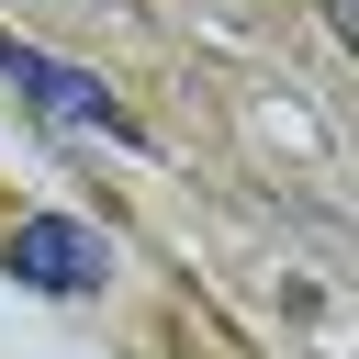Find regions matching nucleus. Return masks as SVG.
Returning <instances> with one entry per match:
<instances>
[{"instance_id":"1","label":"nucleus","mask_w":359,"mask_h":359,"mask_svg":"<svg viewBox=\"0 0 359 359\" xmlns=\"http://www.w3.org/2000/svg\"><path fill=\"white\" fill-rule=\"evenodd\" d=\"M0 79H11V90H22V101H34L45 123H67V135H112V146H135V112H123V101H112V90H101L90 67H67V56H45V45H34V34H11V22H0Z\"/></svg>"},{"instance_id":"2","label":"nucleus","mask_w":359,"mask_h":359,"mask_svg":"<svg viewBox=\"0 0 359 359\" xmlns=\"http://www.w3.org/2000/svg\"><path fill=\"white\" fill-rule=\"evenodd\" d=\"M11 269H22L34 292H101L112 247H101L79 213H22V224H11Z\"/></svg>"}]
</instances>
